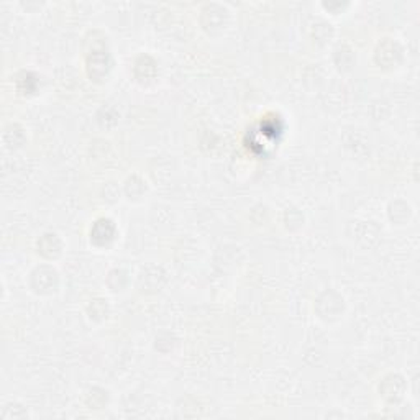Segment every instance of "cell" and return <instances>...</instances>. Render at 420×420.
I'll return each mask as SVG.
<instances>
[{
	"label": "cell",
	"instance_id": "cell-1",
	"mask_svg": "<svg viewBox=\"0 0 420 420\" xmlns=\"http://www.w3.org/2000/svg\"><path fill=\"white\" fill-rule=\"evenodd\" d=\"M84 64L90 83H107L114 69L109 37L102 30H92L84 37Z\"/></svg>",
	"mask_w": 420,
	"mask_h": 420
},
{
	"label": "cell",
	"instance_id": "cell-2",
	"mask_svg": "<svg viewBox=\"0 0 420 420\" xmlns=\"http://www.w3.org/2000/svg\"><path fill=\"white\" fill-rule=\"evenodd\" d=\"M61 277L56 268L49 263L35 266L28 275V287L35 296L49 297L59 291Z\"/></svg>",
	"mask_w": 420,
	"mask_h": 420
},
{
	"label": "cell",
	"instance_id": "cell-3",
	"mask_svg": "<svg viewBox=\"0 0 420 420\" xmlns=\"http://www.w3.org/2000/svg\"><path fill=\"white\" fill-rule=\"evenodd\" d=\"M199 23L209 37H220L230 25V10L224 4H205L200 8Z\"/></svg>",
	"mask_w": 420,
	"mask_h": 420
},
{
	"label": "cell",
	"instance_id": "cell-4",
	"mask_svg": "<svg viewBox=\"0 0 420 420\" xmlns=\"http://www.w3.org/2000/svg\"><path fill=\"white\" fill-rule=\"evenodd\" d=\"M347 311L345 297L335 289L323 291L316 301V313L322 322L335 323L343 318Z\"/></svg>",
	"mask_w": 420,
	"mask_h": 420
},
{
	"label": "cell",
	"instance_id": "cell-5",
	"mask_svg": "<svg viewBox=\"0 0 420 420\" xmlns=\"http://www.w3.org/2000/svg\"><path fill=\"white\" fill-rule=\"evenodd\" d=\"M402 59H404V49L401 47V43L396 42V40L383 38L379 40L376 47H374L373 61L378 69L391 73V71H396L399 66L402 64Z\"/></svg>",
	"mask_w": 420,
	"mask_h": 420
},
{
	"label": "cell",
	"instance_id": "cell-6",
	"mask_svg": "<svg viewBox=\"0 0 420 420\" xmlns=\"http://www.w3.org/2000/svg\"><path fill=\"white\" fill-rule=\"evenodd\" d=\"M35 250H37V255L42 256L44 261L52 263L56 261L63 255L64 241L56 232H44L43 235L38 236L37 243H35Z\"/></svg>",
	"mask_w": 420,
	"mask_h": 420
},
{
	"label": "cell",
	"instance_id": "cell-7",
	"mask_svg": "<svg viewBox=\"0 0 420 420\" xmlns=\"http://www.w3.org/2000/svg\"><path fill=\"white\" fill-rule=\"evenodd\" d=\"M379 397H383V401L388 404H397L402 401L404 392H406V383L404 378L397 373H389L381 379L378 386Z\"/></svg>",
	"mask_w": 420,
	"mask_h": 420
},
{
	"label": "cell",
	"instance_id": "cell-8",
	"mask_svg": "<svg viewBox=\"0 0 420 420\" xmlns=\"http://www.w3.org/2000/svg\"><path fill=\"white\" fill-rule=\"evenodd\" d=\"M90 243L97 248H107L110 243L117 236V227L115 222L109 217H100L94 222L92 229H90Z\"/></svg>",
	"mask_w": 420,
	"mask_h": 420
},
{
	"label": "cell",
	"instance_id": "cell-9",
	"mask_svg": "<svg viewBox=\"0 0 420 420\" xmlns=\"http://www.w3.org/2000/svg\"><path fill=\"white\" fill-rule=\"evenodd\" d=\"M156 74H158V64H156V59L153 56L146 53L136 56L133 63V76L136 83L148 85L156 79Z\"/></svg>",
	"mask_w": 420,
	"mask_h": 420
},
{
	"label": "cell",
	"instance_id": "cell-10",
	"mask_svg": "<svg viewBox=\"0 0 420 420\" xmlns=\"http://www.w3.org/2000/svg\"><path fill=\"white\" fill-rule=\"evenodd\" d=\"M146 192H148V186L146 181L138 174H131L124 182V196L130 202H140L145 199Z\"/></svg>",
	"mask_w": 420,
	"mask_h": 420
},
{
	"label": "cell",
	"instance_id": "cell-11",
	"mask_svg": "<svg viewBox=\"0 0 420 420\" xmlns=\"http://www.w3.org/2000/svg\"><path fill=\"white\" fill-rule=\"evenodd\" d=\"M110 316V304L104 297H94L88 304V317L92 322H104Z\"/></svg>",
	"mask_w": 420,
	"mask_h": 420
},
{
	"label": "cell",
	"instance_id": "cell-12",
	"mask_svg": "<svg viewBox=\"0 0 420 420\" xmlns=\"http://www.w3.org/2000/svg\"><path fill=\"white\" fill-rule=\"evenodd\" d=\"M4 143L8 150H20L23 148L25 143H27V133H25V128L20 124H15V133H12V128L7 125L4 128Z\"/></svg>",
	"mask_w": 420,
	"mask_h": 420
},
{
	"label": "cell",
	"instance_id": "cell-13",
	"mask_svg": "<svg viewBox=\"0 0 420 420\" xmlns=\"http://www.w3.org/2000/svg\"><path fill=\"white\" fill-rule=\"evenodd\" d=\"M333 63L340 71H352L353 66L356 64V53L353 52L350 47L347 44H342L335 49V54H333Z\"/></svg>",
	"mask_w": 420,
	"mask_h": 420
},
{
	"label": "cell",
	"instance_id": "cell-14",
	"mask_svg": "<svg viewBox=\"0 0 420 420\" xmlns=\"http://www.w3.org/2000/svg\"><path fill=\"white\" fill-rule=\"evenodd\" d=\"M110 402V392L104 388H92L85 392V404H88L89 409H95V411H100Z\"/></svg>",
	"mask_w": 420,
	"mask_h": 420
},
{
	"label": "cell",
	"instance_id": "cell-15",
	"mask_svg": "<svg viewBox=\"0 0 420 420\" xmlns=\"http://www.w3.org/2000/svg\"><path fill=\"white\" fill-rule=\"evenodd\" d=\"M389 209H392V210H388L389 219H391L392 222H396V224L399 222V215H402L404 225H406L407 222L411 220V217H412V209H411V205L407 204V202H404V200L391 202V205H389Z\"/></svg>",
	"mask_w": 420,
	"mask_h": 420
},
{
	"label": "cell",
	"instance_id": "cell-16",
	"mask_svg": "<svg viewBox=\"0 0 420 420\" xmlns=\"http://www.w3.org/2000/svg\"><path fill=\"white\" fill-rule=\"evenodd\" d=\"M313 27H316V28L312 30V38H316L313 42H316L318 47H325V44H328L332 42L333 28H332L330 23L320 22V23L313 25Z\"/></svg>",
	"mask_w": 420,
	"mask_h": 420
},
{
	"label": "cell",
	"instance_id": "cell-17",
	"mask_svg": "<svg viewBox=\"0 0 420 420\" xmlns=\"http://www.w3.org/2000/svg\"><path fill=\"white\" fill-rule=\"evenodd\" d=\"M352 5L353 4L350 2H322L320 7L332 15H340V13H345Z\"/></svg>",
	"mask_w": 420,
	"mask_h": 420
}]
</instances>
